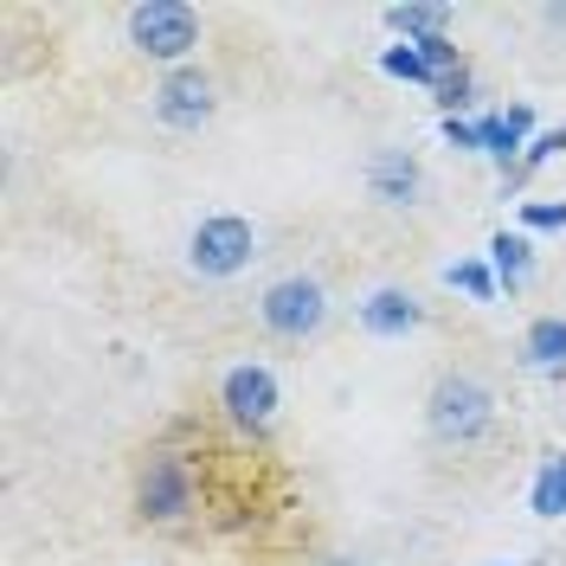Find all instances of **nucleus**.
I'll use <instances>...</instances> for the list:
<instances>
[{"label": "nucleus", "instance_id": "1", "mask_svg": "<svg viewBox=\"0 0 566 566\" xmlns=\"http://www.w3.org/2000/svg\"><path fill=\"white\" fill-rule=\"evenodd\" d=\"M495 419V392L476 380V374H444L431 399H424V424L444 438V444H470V438H483Z\"/></svg>", "mask_w": 566, "mask_h": 566}, {"label": "nucleus", "instance_id": "2", "mask_svg": "<svg viewBox=\"0 0 566 566\" xmlns=\"http://www.w3.org/2000/svg\"><path fill=\"white\" fill-rule=\"evenodd\" d=\"M129 45L142 59H161V65H187V52L200 45V13L187 0H142L129 7Z\"/></svg>", "mask_w": 566, "mask_h": 566}, {"label": "nucleus", "instance_id": "3", "mask_svg": "<svg viewBox=\"0 0 566 566\" xmlns=\"http://www.w3.org/2000/svg\"><path fill=\"white\" fill-rule=\"evenodd\" d=\"M136 509L142 522H155V528H175L193 515V463L180 458V451H148L136 476Z\"/></svg>", "mask_w": 566, "mask_h": 566}, {"label": "nucleus", "instance_id": "4", "mask_svg": "<svg viewBox=\"0 0 566 566\" xmlns=\"http://www.w3.org/2000/svg\"><path fill=\"white\" fill-rule=\"evenodd\" d=\"M251 258H258V232H251V219H239V212H212V219L193 226V239H187V264L200 277H239Z\"/></svg>", "mask_w": 566, "mask_h": 566}, {"label": "nucleus", "instance_id": "5", "mask_svg": "<svg viewBox=\"0 0 566 566\" xmlns=\"http://www.w3.org/2000/svg\"><path fill=\"white\" fill-rule=\"evenodd\" d=\"M258 322L277 335V342H310L322 322H328V296L316 277H277L258 296Z\"/></svg>", "mask_w": 566, "mask_h": 566}, {"label": "nucleus", "instance_id": "6", "mask_svg": "<svg viewBox=\"0 0 566 566\" xmlns=\"http://www.w3.org/2000/svg\"><path fill=\"white\" fill-rule=\"evenodd\" d=\"M212 109H219V91H212V77L200 65H180L155 84V123H161V129L193 136V129L212 123Z\"/></svg>", "mask_w": 566, "mask_h": 566}, {"label": "nucleus", "instance_id": "7", "mask_svg": "<svg viewBox=\"0 0 566 566\" xmlns=\"http://www.w3.org/2000/svg\"><path fill=\"white\" fill-rule=\"evenodd\" d=\"M219 406H226V419L239 424V431H271V419H277V374L258 367V360L232 367L219 380Z\"/></svg>", "mask_w": 566, "mask_h": 566}, {"label": "nucleus", "instance_id": "8", "mask_svg": "<svg viewBox=\"0 0 566 566\" xmlns=\"http://www.w3.org/2000/svg\"><path fill=\"white\" fill-rule=\"evenodd\" d=\"M476 129H483V155H490L502 175H515L522 155H528V142H534V109L528 104L490 109V116H476Z\"/></svg>", "mask_w": 566, "mask_h": 566}, {"label": "nucleus", "instance_id": "9", "mask_svg": "<svg viewBox=\"0 0 566 566\" xmlns=\"http://www.w3.org/2000/svg\"><path fill=\"white\" fill-rule=\"evenodd\" d=\"M367 187H374V200L380 207H412L424 187V168L412 148H387V155H374L367 161Z\"/></svg>", "mask_w": 566, "mask_h": 566}, {"label": "nucleus", "instance_id": "10", "mask_svg": "<svg viewBox=\"0 0 566 566\" xmlns=\"http://www.w3.org/2000/svg\"><path fill=\"white\" fill-rule=\"evenodd\" d=\"M424 322L419 296H406V290H374L367 303H360V328L367 335H380V342H399V335H412Z\"/></svg>", "mask_w": 566, "mask_h": 566}, {"label": "nucleus", "instance_id": "11", "mask_svg": "<svg viewBox=\"0 0 566 566\" xmlns=\"http://www.w3.org/2000/svg\"><path fill=\"white\" fill-rule=\"evenodd\" d=\"M522 360L541 374H560L566 367V316H534L522 335Z\"/></svg>", "mask_w": 566, "mask_h": 566}, {"label": "nucleus", "instance_id": "12", "mask_svg": "<svg viewBox=\"0 0 566 566\" xmlns=\"http://www.w3.org/2000/svg\"><path fill=\"white\" fill-rule=\"evenodd\" d=\"M490 271L502 290H522V283L534 277V245H528V232H495L490 239Z\"/></svg>", "mask_w": 566, "mask_h": 566}, {"label": "nucleus", "instance_id": "13", "mask_svg": "<svg viewBox=\"0 0 566 566\" xmlns=\"http://www.w3.org/2000/svg\"><path fill=\"white\" fill-rule=\"evenodd\" d=\"M387 27L406 39H444L451 27V7H438V0H412V7H387Z\"/></svg>", "mask_w": 566, "mask_h": 566}, {"label": "nucleus", "instance_id": "14", "mask_svg": "<svg viewBox=\"0 0 566 566\" xmlns=\"http://www.w3.org/2000/svg\"><path fill=\"white\" fill-rule=\"evenodd\" d=\"M528 502H534V515H566V451L560 458H547L541 470H534V490H528Z\"/></svg>", "mask_w": 566, "mask_h": 566}, {"label": "nucleus", "instance_id": "15", "mask_svg": "<svg viewBox=\"0 0 566 566\" xmlns=\"http://www.w3.org/2000/svg\"><path fill=\"white\" fill-rule=\"evenodd\" d=\"M380 71H387V77H406V84H438V65L424 59L419 39H406V45H387V52H380Z\"/></svg>", "mask_w": 566, "mask_h": 566}, {"label": "nucleus", "instance_id": "16", "mask_svg": "<svg viewBox=\"0 0 566 566\" xmlns=\"http://www.w3.org/2000/svg\"><path fill=\"white\" fill-rule=\"evenodd\" d=\"M444 283H451V290H463V296H476V303H490L495 290H502V283H495V271H490V264H476V258H458V264L444 271Z\"/></svg>", "mask_w": 566, "mask_h": 566}, {"label": "nucleus", "instance_id": "17", "mask_svg": "<svg viewBox=\"0 0 566 566\" xmlns=\"http://www.w3.org/2000/svg\"><path fill=\"white\" fill-rule=\"evenodd\" d=\"M560 148H566V123H560V129H541V136L528 142V155H522V168H515V175H509V180H528L534 168H547V161H554Z\"/></svg>", "mask_w": 566, "mask_h": 566}, {"label": "nucleus", "instance_id": "18", "mask_svg": "<svg viewBox=\"0 0 566 566\" xmlns=\"http://www.w3.org/2000/svg\"><path fill=\"white\" fill-rule=\"evenodd\" d=\"M431 97H438V109H444V116H458V104H470V65L444 71V77L431 84Z\"/></svg>", "mask_w": 566, "mask_h": 566}, {"label": "nucleus", "instance_id": "19", "mask_svg": "<svg viewBox=\"0 0 566 566\" xmlns=\"http://www.w3.org/2000/svg\"><path fill=\"white\" fill-rule=\"evenodd\" d=\"M522 226L528 232H566V200H528L522 207Z\"/></svg>", "mask_w": 566, "mask_h": 566}, {"label": "nucleus", "instance_id": "20", "mask_svg": "<svg viewBox=\"0 0 566 566\" xmlns=\"http://www.w3.org/2000/svg\"><path fill=\"white\" fill-rule=\"evenodd\" d=\"M444 142H451V148H470V155H483V129H476L470 116H444Z\"/></svg>", "mask_w": 566, "mask_h": 566}, {"label": "nucleus", "instance_id": "21", "mask_svg": "<svg viewBox=\"0 0 566 566\" xmlns=\"http://www.w3.org/2000/svg\"><path fill=\"white\" fill-rule=\"evenodd\" d=\"M541 20H547V27H566V7H541Z\"/></svg>", "mask_w": 566, "mask_h": 566}]
</instances>
